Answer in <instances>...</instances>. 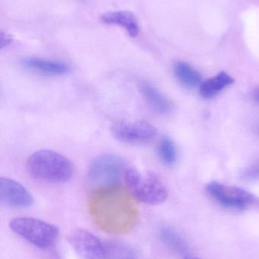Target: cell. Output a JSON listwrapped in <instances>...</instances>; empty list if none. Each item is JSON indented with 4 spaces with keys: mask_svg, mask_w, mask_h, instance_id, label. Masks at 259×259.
I'll return each mask as SVG.
<instances>
[{
    "mask_svg": "<svg viewBox=\"0 0 259 259\" xmlns=\"http://www.w3.org/2000/svg\"><path fill=\"white\" fill-rule=\"evenodd\" d=\"M26 169L34 179L52 184L68 182L74 174V167L68 158L47 149L36 151L30 155Z\"/></svg>",
    "mask_w": 259,
    "mask_h": 259,
    "instance_id": "obj_1",
    "label": "cell"
},
{
    "mask_svg": "<svg viewBox=\"0 0 259 259\" xmlns=\"http://www.w3.org/2000/svg\"><path fill=\"white\" fill-rule=\"evenodd\" d=\"M123 180L129 193L143 203L160 205L168 198V190L156 173L147 172L143 175L135 167L127 166Z\"/></svg>",
    "mask_w": 259,
    "mask_h": 259,
    "instance_id": "obj_2",
    "label": "cell"
},
{
    "mask_svg": "<svg viewBox=\"0 0 259 259\" xmlns=\"http://www.w3.org/2000/svg\"><path fill=\"white\" fill-rule=\"evenodd\" d=\"M9 228L26 241L42 249L51 247L59 234L57 227L34 218L12 219L9 222Z\"/></svg>",
    "mask_w": 259,
    "mask_h": 259,
    "instance_id": "obj_3",
    "label": "cell"
},
{
    "mask_svg": "<svg viewBox=\"0 0 259 259\" xmlns=\"http://www.w3.org/2000/svg\"><path fill=\"white\" fill-rule=\"evenodd\" d=\"M127 166L118 155L102 154L91 161L88 167V178L100 187L119 185Z\"/></svg>",
    "mask_w": 259,
    "mask_h": 259,
    "instance_id": "obj_4",
    "label": "cell"
},
{
    "mask_svg": "<svg viewBox=\"0 0 259 259\" xmlns=\"http://www.w3.org/2000/svg\"><path fill=\"white\" fill-rule=\"evenodd\" d=\"M111 134L121 143L141 144L152 141L158 132L153 125L146 121L123 120L113 124Z\"/></svg>",
    "mask_w": 259,
    "mask_h": 259,
    "instance_id": "obj_5",
    "label": "cell"
},
{
    "mask_svg": "<svg viewBox=\"0 0 259 259\" xmlns=\"http://www.w3.org/2000/svg\"><path fill=\"white\" fill-rule=\"evenodd\" d=\"M206 190L214 200L228 208L244 209L255 201V197L249 192L220 183H210Z\"/></svg>",
    "mask_w": 259,
    "mask_h": 259,
    "instance_id": "obj_6",
    "label": "cell"
},
{
    "mask_svg": "<svg viewBox=\"0 0 259 259\" xmlns=\"http://www.w3.org/2000/svg\"><path fill=\"white\" fill-rule=\"evenodd\" d=\"M68 241L75 252L82 259L104 258V243L87 230L75 229L68 235Z\"/></svg>",
    "mask_w": 259,
    "mask_h": 259,
    "instance_id": "obj_7",
    "label": "cell"
},
{
    "mask_svg": "<svg viewBox=\"0 0 259 259\" xmlns=\"http://www.w3.org/2000/svg\"><path fill=\"white\" fill-rule=\"evenodd\" d=\"M0 202L2 205L10 208H26L33 205V197L22 184L11 178L1 177Z\"/></svg>",
    "mask_w": 259,
    "mask_h": 259,
    "instance_id": "obj_8",
    "label": "cell"
},
{
    "mask_svg": "<svg viewBox=\"0 0 259 259\" xmlns=\"http://www.w3.org/2000/svg\"><path fill=\"white\" fill-rule=\"evenodd\" d=\"M138 89L146 103L155 112L167 115L173 110L171 102L152 83L141 80L138 83Z\"/></svg>",
    "mask_w": 259,
    "mask_h": 259,
    "instance_id": "obj_9",
    "label": "cell"
},
{
    "mask_svg": "<svg viewBox=\"0 0 259 259\" xmlns=\"http://www.w3.org/2000/svg\"><path fill=\"white\" fill-rule=\"evenodd\" d=\"M21 65L24 68L41 74L50 76H59L71 71L69 65L59 61L48 60L41 58H27L23 59Z\"/></svg>",
    "mask_w": 259,
    "mask_h": 259,
    "instance_id": "obj_10",
    "label": "cell"
},
{
    "mask_svg": "<svg viewBox=\"0 0 259 259\" xmlns=\"http://www.w3.org/2000/svg\"><path fill=\"white\" fill-rule=\"evenodd\" d=\"M100 19L105 24L123 27L131 37H136L139 34V24L135 15L130 11L106 12L100 17Z\"/></svg>",
    "mask_w": 259,
    "mask_h": 259,
    "instance_id": "obj_11",
    "label": "cell"
},
{
    "mask_svg": "<svg viewBox=\"0 0 259 259\" xmlns=\"http://www.w3.org/2000/svg\"><path fill=\"white\" fill-rule=\"evenodd\" d=\"M234 82V79L229 74L225 72H220L215 77L208 79L201 83L199 92L204 98H213L227 87L232 84Z\"/></svg>",
    "mask_w": 259,
    "mask_h": 259,
    "instance_id": "obj_12",
    "label": "cell"
},
{
    "mask_svg": "<svg viewBox=\"0 0 259 259\" xmlns=\"http://www.w3.org/2000/svg\"><path fill=\"white\" fill-rule=\"evenodd\" d=\"M173 72L179 83L187 88H196L202 82L201 74L186 62H176L173 66Z\"/></svg>",
    "mask_w": 259,
    "mask_h": 259,
    "instance_id": "obj_13",
    "label": "cell"
},
{
    "mask_svg": "<svg viewBox=\"0 0 259 259\" xmlns=\"http://www.w3.org/2000/svg\"><path fill=\"white\" fill-rule=\"evenodd\" d=\"M158 237L163 243L173 252L179 254L187 253L188 246L182 237L172 228L164 227L159 230Z\"/></svg>",
    "mask_w": 259,
    "mask_h": 259,
    "instance_id": "obj_14",
    "label": "cell"
},
{
    "mask_svg": "<svg viewBox=\"0 0 259 259\" xmlns=\"http://www.w3.org/2000/svg\"><path fill=\"white\" fill-rule=\"evenodd\" d=\"M103 259H138V255L130 245L123 242L113 241L105 244Z\"/></svg>",
    "mask_w": 259,
    "mask_h": 259,
    "instance_id": "obj_15",
    "label": "cell"
},
{
    "mask_svg": "<svg viewBox=\"0 0 259 259\" xmlns=\"http://www.w3.org/2000/svg\"><path fill=\"white\" fill-rule=\"evenodd\" d=\"M160 159L167 166H171L177 158L176 146L173 140L168 137H164L160 141L158 147Z\"/></svg>",
    "mask_w": 259,
    "mask_h": 259,
    "instance_id": "obj_16",
    "label": "cell"
},
{
    "mask_svg": "<svg viewBox=\"0 0 259 259\" xmlns=\"http://www.w3.org/2000/svg\"><path fill=\"white\" fill-rule=\"evenodd\" d=\"M243 179L246 181H254L259 178V163L246 168L242 175Z\"/></svg>",
    "mask_w": 259,
    "mask_h": 259,
    "instance_id": "obj_17",
    "label": "cell"
},
{
    "mask_svg": "<svg viewBox=\"0 0 259 259\" xmlns=\"http://www.w3.org/2000/svg\"><path fill=\"white\" fill-rule=\"evenodd\" d=\"M12 42V38L9 35H8L7 33H3L2 32L1 33V47L2 49L4 48V47H7L9 46L11 42Z\"/></svg>",
    "mask_w": 259,
    "mask_h": 259,
    "instance_id": "obj_18",
    "label": "cell"
},
{
    "mask_svg": "<svg viewBox=\"0 0 259 259\" xmlns=\"http://www.w3.org/2000/svg\"><path fill=\"white\" fill-rule=\"evenodd\" d=\"M254 97L257 101L259 102V88L255 90V92H254Z\"/></svg>",
    "mask_w": 259,
    "mask_h": 259,
    "instance_id": "obj_19",
    "label": "cell"
},
{
    "mask_svg": "<svg viewBox=\"0 0 259 259\" xmlns=\"http://www.w3.org/2000/svg\"><path fill=\"white\" fill-rule=\"evenodd\" d=\"M184 259H201L199 258H197V257H194V256H186L185 258Z\"/></svg>",
    "mask_w": 259,
    "mask_h": 259,
    "instance_id": "obj_20",
    "label": "cell"
},
{
    "mask_svg": "<svg viewBox=\"0 0 259 259\" xmlns=\"http://www.w3.org/2000/svg\"><path fill=\"white\" fill-rule=\"evenodd\" d=\"M257 130H258V134H259V124L258 125V127H257Z\"/></svg>",
    "mask_w": 259,
    "mask_h": 259,
    "instance_id": "obj_21",
    "label": "cell"
}]
</instances>
